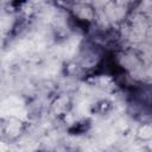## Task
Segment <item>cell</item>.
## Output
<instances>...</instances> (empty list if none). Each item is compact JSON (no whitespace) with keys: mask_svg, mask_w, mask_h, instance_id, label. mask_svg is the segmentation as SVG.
<instances>
[{"mask_svg":"<svg viewBox=\"0 0 152 152\" xmlns=\"http://www.w3.org/2000/svg\"><path fill=\"white\" fill-rule=\"evenodd\" d=\"M24 129H25L24 121L18 116H13V115L6 119L2 127V132L8 139H17L23 134Z\"/></svg>","mask_w":152,"mask_h":152,"instance_id":"6da1fadb","label":"cell"},{"mask_svg":"<svg viewBox=\"0 0 152 152\" xmlns=\"http://www.w3.org/2000/svg\"><path fill=\"white\" fill-rule=\"evenodd\" d=\"M138 138L142 141H148L152 138V127L150 124H142L139 128H138Z\"/></svg>","mask_w":152,"mask_h":152,"instance_id":"7a4b0ae2","label":"cell"}]
</instances>
